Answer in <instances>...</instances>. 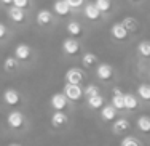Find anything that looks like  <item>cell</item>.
I'll return each mask as SVG.
<instances>
[{"label":"cell","instance_id":"obj_1","mask_svg":"<svg viewBox=\"0 0 150 146\" xmlns=\"http://www.w3.org/2000/svg\"><path fill=\"white\" fill-rule=\"evenodd\" d=\"M64 95L70 101H80L81 97H83V88L80 87V84H69V82H66V85H64Z\"/></svg>","mask_w":150,"mask_h":146},{"label":"cell","instance_id":"obj_2","mask_svg":"<svg viewBox=\"0 0 150 146\" xmlns=\"http://www.w3.org/2000/svg\"><path fill=\"white\" fill-rule=\"evenodd\" d=\"M62 52L66 53V55H69V56H75V55H78V53L81 52V45L78 44L77 39L70 35L69 39H66V40L62 42Z\"/></svg>","mask_w":150,"mask_h":146},{"label":"cell","instance_id":"obj_3","mask_svg":"<svg viewBox=\"0 0 150 146\" xmlns=\"http://www.w3.org/2000/svg\"><path fill=\"white\" fill-rule=\"evenodd\" d=\"M24 122H26V119H24V114L19 112V111H13L10 112L8 116H6V124H8L10 129H21V127L24 125Z\"/></svg>","mask_w":150,"mask_h":146},{"label":"cell","instance_id":"obj_4","mask_svg":"<svg viewBox=\"0 0 150 146\" xmlns=\"http://www.w3.org/2000/svg\"><path fill=\"white\" fill-rule=\"evenodd\" d=\"M3 101L8 106H18L21 103V93L15 88H6L3 92Z\"/></svg>","mask_w":150,"mask_h":146},{"label":"cell","instance_id":"obj_5","mask_svg":"<svg viewBox=\"0 0 150 146\" xmlns=\"http://www.w3.org/2000/svg\"><path fill=\"white\" fill-rule=\"evenodd\" d=\"M50 104H51V108L54 109H66L67 108V104H69V98L66 97L64 93H56V95H53L51 99H50Z\"/></svg>","mask_w":150,"mask_h":146},{"label":"cell","instance_id":"obj_6","mask_svg":"<svg viewBox=\"0 0 150 146\" xmlns=\"http://www.w3.org/2000/svg\"><path fill=\"white\" fill-rule=\"evenodd\" d=\"M101 15H102V11L96 6L94 2H88L85 5V16L90 21H99L101 19Z\"/></svg>","mask_w":150,"mask_h":146},{"label":"cell","instance_id":"obj_7","mask_svg":"<svg viewBox=\"0 0 150 146\" xmlns=\"http://www.w3.org/2000/svg\"><path fill=\"white\" fill-rule=\"evenodd\" d=\"M110 34H112V37L117 39V40H126L129 32H128V29L123 26V23H115L110 27Z\"/></svg>","mask_w":150,"mask_h":146},{"label":"cell","instance_id":"obj_8","mask_svg":"<svg viewBox=\"0 0 150 146\" xmlns=\"http://www.w3.org/2000/svg\"><path fill=\"white\" fill-rule=\"evenodd\" d=\"M96 74H98V77H99L101 80L109 82L110 79H112V76H113V67L110 66V64H107V63H102V64L98 66Z\"/></svg>","mask_w":150,"mask_h":146},{"label":"cell","instance_id":"obj_9","mask_svg":"<svg viewBox=\"0 0 150 146\" xmlns=\"http://www.w3.org/2000/svg\"><path fill=\"white\" fill-rule=\"evenodd\" d=\"M70 5L66 2V0H54L53 3V11L58 16H69L70 15Z\"/></svg>","mask_w":150,"mask_h":146},{"label":"cell","instance_id":"obj_10","mask_svg":"<svg viewBox=\"0 0 150 146\" xmlns=\"http://www.w3.org/2000/svg\"><path fill=\"white\" fill-rule=\"evenodd\" d=\"M8 16L13 23L16 24H21L26 21V13H24V8H19V6H15L11 5V8L8 10Z\"/></svg>","mask_w":150,"mask_h":146},{"label":"cell","instance_id":"obj_11","mask_svg":"<svg viewBox=\"0 0 150 146\" xmlns=\"http://www.w3.org/2000/svg\"><path fill=\"white\" fill-rule=\"evenodd\" d=\"M15 56L19 61H27L32 56V50H30L29 45L19 44V45H16V48H15Z\"/></svg>","mask_w":150,"mask_h":146},{"label":"cell","instance_id":"obj_12","mask_svg":"<svg viewBox=\"0 0 150 146\" xmlns=\"http://www.w3.org/2000/svg\"><path fill=\"white\" fill-rule=\"evenodd\" d=\"M112 104L117 111L125 109V93L121 92V88L115 87L113 88V95H112Z\"/></svg>","mask_w":150,"mask_h":146},{"label":"cell","instance_id":"obj_13","mask_svg":"<svg viewBox=\"0 0 150 146\" xmlns=\"http://www.w3.org/2000/svg\"><path fill=\"white\" fill-rule=\"evenodd\" d=\"M83 79H85L83 72L77 67H72L66 72V82H69V84H81Z\"/></svg>","mask_w":150,"mask_h":146},{"label":"cell","instance_id":"obj_14","mask_svg":"<svg viewBox=\"0 0 150 146\" xmlns=\"http://www.w3.org/2000/svg\"><path fill=\"white\" fill-rule=\"evenodd\" d=\"M66 124H67V114L62 109H56V112L51 116V125L59 129V127L66 125Z\"/></svg>","mask_w":150,"mask_h":146},{"label":"cell","instance_id":"obj_15","mask_svg":"<svg viewBox=\"0 0 150 146\" xmlns=\"http://www.w3.org/2000/svg\"><path fill=\"white\" fill-rule=\"evenodd\" d=\"M53 23V15L50 10H40L37 13V24L38 26H50Z\"/></svg>","mask_w":150,"mask_h":146},{"label":"cell","instance_id":"obj_16","mask_svg":"<svg viewBox=\"0 0 150 146\" xmlns=\"http://www.w3.org/2000/svg\"><path fill=\"white\" fill-rule=\"evenodd\" d=\"M67 32L69 35H72V37H80V35H83V26H81L78 21H70V23H67Z\"/></svg>","mask_w":150,"mask_h":146},{"label":"cell","instance_id":"obj_17","mask_svg":"<svg viewBox=\"0 0 150 146\" xmlns=\"http://www.w3.org/2000/svg\"><path fill=\"white\" fill-rule=\"evenodd\" d=\"M123 26L128 29V32H137L139 31V27H141V24H139V21L136 19V18L133 16H126V18H123Z\"/></svg>","mask_w":150,"mask_h":146},{"label":"cell","instance_id":"obj_18","mask_svg":"<svg viewBox=\"0 0 150 146\" xmlns=\"http://www.w3.org/2000/svg\"><path fill=\"white\" fill-rule=\"evenodd\" d=\"M98 64V56L94 55V53H85L83 56H81V66L86 67V69H90V67H94Z\"/></svg>","mask_w":150,"mask_h":146},{"label":"cell","instance_id":"obj_19","mask_svg":"<svg viewBox=\"0 0 150 146\" xmlns=\"http://www.w3.org/2000/svg\"><path fill=\"white\" fill-rule=\"evenodd\" d=\"M101 117L107 122L113 120L117 117V109L113 108V104H109V106H102V111H101Z\"/></svg>","mask_w":150,"mask_h":146},{"label":"cell","instance_id":"obj_20","mask_svg":"<svg viewBox=\"0 0 150 146\" xmlns=\"http://www.w3.org/2000/svg\"><path fill=\"white\" fill-rule=\"evenodd\" d=\"M139 106V99L134 97V95L131 93H125V109H128V111H134V109H137Z\"/></svg>","mask_w":150,"mask_h":146},{"label":"cell","instance_id":"obj_21","mask_svg":"<svg viewBox=\"0 0 150 146\" xmlns=\"http://www.w3.org/2000/svg\"><path fill=\"white\" fill-rule=\"evenodd\" d=\"M18 61L19 59L16 58V56H8V58H5V61H3V69L6 71V72H15L18 69Z\"/></svg>","mask_w":150,"mask_h":146},{"label":"cell","instance_id":"obj_22","mask_svg":"<svg viewBox=\"0 0 150 146\" xmlns=\"http://www.w3.org/2000/svg\"><path fill=\"white\" fill-rule=\"evenodd\" d=\"M88 106H90L91 109H101L102 106H104V98L101 97V95H93V97H88Z\"/></svg>","mask_w":150,"mask_h":146},{"label":"cell","instance_id":"obj_23","mask_svg":"<svg viewBox=\"0 0 150 146\" xmlns=\"http://www.w3.org/2000/svg\"><path fill=\"white\" fill-rule=\"evenodd\" d=\"M136 124H137V129L142 133H150V117L149 116H141Z\"/></svg>","mask_w":150,"mask_h":146},{"label":"cell","instance_id":"obj_24","mask_svg":"<svg viewBox=\"0 0 150 146\" xmlns=\"http://www.w3.org/2000/svg\"><path fill=\"white\" fill-rule=\"evenodd\" d=\"M129 127H131V124H129V120H126V119H117L115 124H113L115 133H123V132H126Z\"/></svg>","mask_w":150,"mask_h":146},{"label":"cell","instance_id":"obj_25","mask_svg":"<svg viewBox=\"0 0 150 146\" xmlns=\"http://www.w3.org/2000/svg\"><path fill=\"white\" fill-rule=\"evenodd\" d=\"M137 95H139V98L144 99V101H150V85L141 84L137 87Z\"/></svg>","mask_w":150,"mask_h":146},{"label":"cell","instance_id":"obj_26","mask_svg":"<svg viewBox=\"0 0 150 146\" xmlns=\"http://www.w3.org/2000/svg\"><path fill=\"white\" fill-rule=\"evenodd\" d=\"M137 53L141 56H144V58H150V42H147V40L141 42L137 45Z\"/></svg>","mask_w":150,"mask_h":146},{"label":"cell","instance_id":"obj_27","mask_svg":"<svg viewBox=\"0 0 150 146\" xmlns=\"http://www.w3.org/2000/svg\"><path fill=\"white\" fill-rule=\"evenodd\" d=\"M96 6L101 10L102 13H107L112 10V0H96Z\"/></svg>","mask_w":150,"mask_h":146},{"label":"cell","instance_id":"obj_28","mask_svg":"<svg viewBox=\"0 0 150 146\" xmlns=\"http://www.w3.org/2000/svg\"><path fill=\"white\" fill-rule=\"evenodd\" d=\"M120 145L121 146H141L142 143L136 137H125L123 140L120 141Z\"/></svg>","mask_w":150,"mask_h":146},{"label":"cell","instance_id":"obj_29","mask_svg":"<svg viewBox=\"0 0 150 146\" xmlns=\"http://www.w3.org/2000/svg\"><path fill=\"white\" fill-rule=\"evenodd\" d=\"M99 93V87L98 85H94V84H90V85H86V87L83 88V95L85 97H93V95H98Z\"/></svg>","mask_w":150,"mask_h":146},{"label":"cell","instance_id":"obj_30","mask_svg":"<svg viewBox=\"0 0 150 146\" xmlns=\"http://www.w3.org/2000/svg\"><path fill=\"white\" fill-rule=\"evenodd\" d=\"M13 5H15V6H19V8H24V10H26L27 6L30 5V0H13Z\"/></svg>","mask_w":150,"mask_h":146},{"label":"cell","instance_id":"obj_31","mask_svg":"<svg viewBox=\"0 0 150 146\" xmlns=\"http://www.w3.org/2000/svg\"><path fill=\"white\" fill-rule=\"evenodd\" d=\"M66 2L70 5V8H75V10H77V8H80V6L85 3V0H66Z\"/></svg>","mask_w":150,"mask_h":146},{"label":"cell","instance_id":"obj_32","mask_svg":"<svg viewBox=\"0 0 150 146\" xmlns=\"http://www.w3.org/2000/svg\"><path fill=\"white\" fill-rule=\"evenodd\" d=\"M6 34H8V29H6V26L3 23H0V40H3V39L6 37Z\"/></svg>","mask_w":150,"mask_h":146},{"label":"cell","instance_id":"obj_33","mask_svg":"<svg viewBox=\"0 0 150 146\" xmlns=\"http://www.w3.org/2000/svg\"><path fill=\"white\" fill-rule=\"evenodd\" d=\"M3 5H13V0H2Z\"/></svg>","mask_w":150,"mask_h":146},{"label":"cell","instance_id":"obj_34","mask_svg":"<svg viewBox=\"0 0 150 146\" xmlns=\"http://www.w3.org/2000/svg\"><path fill=\"white\" fill-rule=\"evenodd\" d=\"M129 2H133V3H136V2H141V0H129Z\"/></svg>","mask_w":150,"mask_h":146}]
</instances>
